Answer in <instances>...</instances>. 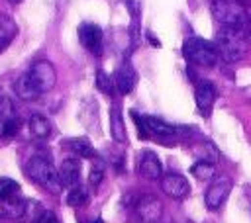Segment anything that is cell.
Here are the masks:
<instances>
[{
    "instance_id": "6",
    "label": "cell",
    "mask_w": 251,
    "mask_h": 223,
    "mask_svg": "<svg viewBox=\"0 0 251 223\" xmlns=\"http://www.w3.org/2000/svg\"><path fill=\"white\" fill-rule=\"evenodd\" d=\"M135 215L139 223H159L163 217V203L155 196H143L135 203Z\"/></svg>"
},
{
    "instance_id": "16",
    "label": "cell",
    "mask_w": 251,
    "mask_h": 223,
    "mask_svg": "<svg viewBox=\"0 0 251 223\" xmlns=\"http://www.w3.org/2000/svg\"><path fill=\"white\" fill-rule=\"evenodd\" d=\"M65 147H69L75 155H78L80 158H94L96 156V149L92 147V143L84 137H75L65 141Z\"/></svg>"
},
{
    "instance_id": "9",
    "label": "cell",
    "mask_w": 251,
    "mask_h": 223,
    "mask_svg": "<svg viewBox=\"0 0 251 223\" xmlns=\"http://www.w3.org/2000/svg\"><path fill=\"white\" fill-rule=\"evenodd\" d=\"M78 39L80 43L92 53V55H100L104 49V35L102 29L94 23H82L78 27Z\"/></svg>"
},
{
    "instance_id": "26",
    "label": "cell",
    "mask_w": 251,
    "mask_h": 223,
    "mask_svg": "<svg viewBox=\"0 0 251 223\" xmlns=\"http://www.w3.org/2000/svg\"><path fill=\"white\" fill-rule=\"evenodd\" d=\"M35 223H59V219H57L55 213H51V211H41V213L37 215Z\"/></svg>"
},
{
    "instance_id": "22",
    "label": "cell",
    "mask_w": 251,
    "mask_h": 223,
    "mask_svg": "<svg viewBox=\"0 0 251 223\" xmlns=\"http://www.w3.org/2000/svg\"><path fill=\"white\" fill-rule=\"evenodd\" d=\"M96 88H98V90H102V92H104V94H108V96H110V94H114V88H116V86H114L112 76H110L108 72H104L102 68H98V70H96Z\"/></svg>"
},
{
    "instance_id": "1",
    "label": "cell",
    "mask_w": 251,
    "mask_h": 223,
    "mask_svg": "<svg viewBox=\"0 0 251 223\" xmlns=\"http://www.w3.org/2000/svg\"><path fill=\"white\" fill-rule=\"evenodd\" d=\"M218 57H222L226 63H235L247 53V37L245 31L239 27H226L216 33V43H214Z\"/></svg>"
},
{
    "instance_id": "11",
    "label": "cell",
    "mask_w": 251,
    "mask_h": 223,
    "mask_svg": "<svg viewBox=\"0 0 251 223\" xmlns=\"http://www.w3.org/2000/svg\"><path fill=\"white\" fill-rule=\"evenodd\" d=\"M137 170H139V174H141L145 180H161V176H163L161 160H159V156H157L153 151H143V153L139 155Z\"/></svg>"
},
{
    "instance_id": "24",
    "label": "cell",
    "mask_w": 251,
    "mask_h": 223,
    "mask_svg": "<svg viewBox=\"0 0 251 223\" xmlns=\"http://www.w3.org/2000/svg\"><path fill=\"white\" fill-rule=\"evenodd\" d=\"M0 125H2V137H8V139L14 137L20 129V121L16 117H4Z\"/></svg>"
},
{
    "instance_id": "13",
    "label": "cell",
    "mask_w": 251,
    "mask_h": 223,
    "mask_svg": "<svg viewBox=\"0 0 251 223\" xmlns=\"http://www.w3.org/2000/svg\"><path fill=\"white\" fill-rule=\"evenodd\" d=\"M135 84H137V72H135V68H133L129 63H124V65L116 70L114 86H118L120 94H129Z\"/></svg>"
},
{
    "instance_id": "20",
    "label": "cell",
    "mask_w": 251,
    "mask_h": 223,
    "mask_svg": "<svg viewBox=\"0 0 251 223\" xmlns=\"http://www.w3.org/2000/svg\"><path fill=\"white\" fill-rule=\"evenodd\" d=\"M190 172L198 178V180H212L214 176H216V166H214V162H206V160H198V162H194L192 164V168H190Z\"/></svg>"
},
{
    "instance_id": "23",
    "label": "cell",
    "mask_w": 251,
    "mask_h": 223,
    "mask_svg": "<svg viewBox=\"0 0 251 223\" xmlns=\"http://www.w3.org/2000/svg\"><path fill=\"white\" fill-rule=\"evenodd\" d=\"M20 190V184L12 178H4L0 176V200H6V198H12L16 192Z\"/></svg>"
},
{
    "instance_id": "28",
    "label": "cell",
    "mask_w": 251,
    "mask_h": 223,
    "mask_svg": "<svg viewBox=\"0 0 251 223\" xmlns=\"http://www.w3.org/2000/svg\"><path fill=\"white\" fill-rule=\"evenodd\" d=\"M8 2H12V4H20L22 0H8Z\"/></svg>"
},
{
    "instance_id": "18",
    "label": "cell",
    "mask_w": 251,
    "mask_h": 223,
    "mask_svg": "<svg viewBox=\"0 0 251 223\" xmlns=\"http://www.w3.org/2000/svg\"><path fill=\"white\" fill-rule=\"evenodd\" d=\"M29 133L33 135V137H37V139H45L49 133H51V123H49V119L45 117V115H41V113H33L31 117H29Z\"/></svg>"
},
{
    "instance_id": "7",
    "label": "cell",
    "mask_w": 251,
    "mask_h": 223,
    "mask_svg": "<svg viewBox=\"0 0 251 223\" xmlns=\"http://www.w3.org/2000/svg\"><path fill=\"white\" fill-rule=\"evenodd\" d=\"M161 190L173 200H182L190 194V184L182 174L167 172L161 176Z\"/></svg>"
},
{
    "instance_id": "15",
    "label": "cell",
    "mask_w": 251,
    "mask_h": 223,
    "mask_svg": "<svg viewBox=\"0 0 251 223\" xmlns=\"http://www.w3.org/2000/svg\"><path fill=\"white\" fill-rule=\"evenodd\" d=\"M110 131H112V137H114L118 143H126L127 135H126V127H124V119H122L120 106H116V104L110 108Z\"/></svg>"
},
{
    "instance_id": "8",
    "label": "cell",
    "mask_w": 251,
    "mask_h": 223,
    "mask_svg": "<svg viewBox=\"0 0 251 223\" xmlns=\"http://www.w3.org/2000/svg\"><path fill=\"white\" fill-rule=\"evenodd\" d=\"M229 192H231V180H229V178H226V176H224V178L214 180V182H212V186L206 190V196H204L206 207H208V209H212V211L220 209V207L224 205V201L227 200Z\"/></svg>"
},
{
    "instance_id": "4",
    "label": "cell",
    "mask_w": 251,
    "mask_h": 223,
    "mask_svg": "<svg viewBox=\"0 0 251 223\" xmlns=\"http://www.w3.org/2000/svg\"><path fill=\"white\" fill-rule=\"evenodd\" d=\"M182 55L188 63L198 67H214L218 63V51L214 43L202 37H188L182 45Z\"/></svg>"
},
{
    "instance_id": "25",
    "label": "cell",
    "mask_w": 251,
    "mask_h": 223,
    "mask_svg": "<svg viewBox=\"0 0 251 223\" xmlns=\"http://www.w3.org/2000/svg\"><path fill=\"white\" fill-rule=\"evenodd\" d=\"M102 180H104V166H102L100 162H96V164L90 168V174H88V182H90L92 186H98Z\"/></svg>"
},
{
    "instance_id": "3",
    "label": "cell",
    "mask_w": 251,
    "mask_h": 223,
    "mask_svg": "<svg viewBox=\"0 0 251 223\" xmlns=\"http://www.w3.org/2000/svg\"><path fill=\"white\" fill-rule=\"evenodd\" d=\"M212 18L226 27H239L247 22V10L241 0H212Z\"/></svg>"
},
{
    "instance_id": "17",
    "label": "cell",
    "mask_w": 251,
    "mask_h": 223,
    "mask_svg": "<svg viewBox=\"0 0 251 223\" xmlns=\"http://www.w3.org/2000/svg\"><path fill=\"white\" fill-rule=\"evenodd\" d=\"M14 92L18 94V98H22V100H25V102H31V100H35V98L39 96L37 88L31 84V80H29L27 74L18 76V80L14 82Z\"/></svg>"
},
{
    "instance_id": "5",
    "label": "cell",
    "mask_w": 251,
    "mask_h": 223,
    "mask_svg": "<svg viewBox=\"0 0 251 223\" xmlns=\"http://www.w3.org/2000/svg\"><path fill=\"white\" fill-rule=\"evenodd\" d=\"M25 74L29 76L31 84L37 88V92H39V94L49 92V90L55 86V82H57L55 67H53L49 61H43V59L35 61V63L29 67V70H27Z\"/></svg>"
},
{
    "instance_id": "27",
    "label": "cell",
    "mask_w": 251,
    "mask_h": 223,
    "mask_svg": "<svg viewBox=\"0 0 251 223\" xmlns=\"http://www.w3.org/2000/svg\"><path fill=\"white\" fill-rule=\"evenodd\" d=\"M247 33H249V35H251V18H249V20H247Z\"/></svg>"
},
{
    "instance_id": "14",
    "label": "cell",
    "mask_w": 251,
    "mask_h": 223,
    "mask_svg": "<svg viewBox=\"0 0 251 223\" xmlns=\"http://www.w3.org/2000/svg\"><path fill=\"white\" fill-rule=\"evenodd\" d=\"M27 211V203L24 200H0V219H18L22 215H25Z\"/></svg>"
},
{
    "instance_id": "19",
    "label": "cell",
    "mask_w": 251,
    "mask_h": 223,
    "mask_svg": "<svg viewBox=\"0 0 251 223\" xmlns=\"http://www.w3.org/2000/svg\"><path fill=\"white\" fill-rule=\"evenodd\" d=\"M16 31H18L16 22H14L8 14H0V49L6 47V45L14 39Z\"/></svg>"
},
{
    "instance_id": "29",
    "label": "cell",
    "mask_w": 251,
    "mask_h": 223,
    "mask_svg": "<svg viewBox=\"0 0 251 223\" xmlns=\"http://www.w3.org/2000/svg\"><path fill=\"white\" fill-rule=\"evenodd\" d=\"M92 223H104V221H102V219H96V221H92Z\"/></svg>"
},
{
    "instance_id": "10",
    "label": "cell",
    "mask_w": 251,
    "mask_h": 223,
    "mask_svg": "<svg viewBox=\"0 0 251 223\" xmlns=\"http://www.w3.org/2000/svg\"><path fill=\"white\" fill-rule=\"evenodd\" d=\"M194 100H196V108L198 112L208 117L212 112V106L216 102V86L210 80H200L196 84V92H194Z\"/></svg>"
},
{
    "instance_id": "30",
    "label": "cell",
    "mask_w": 251,
    "mask_h": 223,
    "mask_svg": "<svg viewBox=\"0 0 251 223\" xmlns=\"http://www.w3.org/2000/svg\"><path fill=\"white\" fill-rule=\"evenodd\" d=\"M247 2H251V0H247Z\"/></svg>"
},
{
    "instance_id": "2",
    "label": "cell",
    "mask_w": 251,
    "mask_h": 223,
    "mask_svg": "<svg viewBox=\"0 0 251 223\" xmlns=\"http://www.w3.org/2000/svg\"><path fill=\"white\" fill-rule=\"evenodd\" d=\"M25 174L35 182L39 184L41 188H45L47 192L51 194H59L61 192V180H59V174L57 170L53 168V164L45 158V156H31L27 162H25Z\"/></svg>"
},
{
    "instance_id": "21",
    "label": "cell",
    "mask_w": 251,
    "mask_h": 223,
    "mask_svg": "<svg viewBox=\"0 0 251 223\" xmlns=\"http://www.w3.org/2000/svg\"><path fill=\"white\" fill-rule=\"evenodd\" d=\"M86 203H88V192L80 186H73L71 192L67 194V205L80 207V205H86Z\"/></svg>"
},
{
    "instance_id": "12",
    "label": "cell",
    "mask_w": 251,
    "mask_h": 223,
    "mask_svg": "<svg viewBox=\"0 0 251 223\" xmlns=\"http://www.w3.org/2000/svg\"><path fill=\"white\" fill-rule=\"evenodd\" d=\"M59 174V180H61V186H76L78 180H80V160L78 158H65L57 170Z\"/></svg>"
}]
</instances>
